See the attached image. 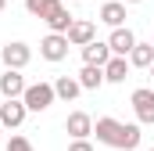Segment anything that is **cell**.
I'll return each instance as SVG.
<instances>
[{
	"mask_svg": "<svg viewBox=\"0 0 154 151\" xmlns=\"http://www.w3.org/2000/svg\"><path fill=\"white\" fill-rule=\"evenodd\" d=\"M93 133H97V144L115 148V151H136L140 140H143V133H140L136 122H118L111 115H100L93 122Z\"/></svg>",
	"mask_w": 154,
	"mask_h": 151,
	"instance_id": "cell-1",
	"label": "cell"
},
{
	"mask_svg": "<svg viewBox=\"0 0 154 151\" xmlns=\"http://www.w3.org/2000/svg\"><path fill=\"white\" fill-rule=\"evenodd\" d=\"M22 101H25V108H29V112H47V108L57 101L54 83H29V86H25V94H22Z\"/></svg>",
	"mask_w": 154,
	"mask_h": 151,
	"instance_id": "cell-2",
	"label": "cell"
},
{
	"mask_svg": "<svg viewBox=\"0 0 154 151\" xmlns=\"http://www.w3.org/2000/svg\"><path fill=\"white\" fill-rule=\"evenodd\" d=\"M68 33H47L39 40V58L43 61H65L68 58Z\"/></svg>",
	"mask_w": 154,
	"mask_h": 151,
	"instance_id": "cell-3",
	"label": "cell"
},
{
	"mask_svg": "<svg viewBox=\"0 0 154 151\" xmlns=\"http://www.w3.org/2000/svg\"><path fill=\"white\" fill-rule=\"evenodd\" d=\"M25 115H29V108H25L22 97H4V104H0V122H4V130H18V126L25 122Z\"/></svg>",
	"mask_w": 154,
	"mask_h": 151,
	"instance_id": "cell-4",
	"label": "cell"
},
{
	"mask_svg": "<svg viewBox=\"0 0 154 151\" xmlns=\"http://www.w3.org/2000/svg\"><path fill=\"white\" fill-rule=\"evenodd\" d=\"M0 58H4V65H7V69H25V65L32 61V50H29V43L11 40V43H4Z\"/></svg>",
	"mask_w": 154,
	"mask_h": 151,
	"instance_id": "cell-5",
	"label": "cell"
},
{
	"mask_svg": "<svg viewBox=\"0 0 154 151\" xmlns=\"http://www.w3.org/2000/svg\"><path fill=\"white\" fill-rule=\"evenodd\" d=\"M133 112H136L140 122L154 126V90L151 86H136L133 90Z\"/></svg>",
	"mask_w": 154,
	"mask_h": 151,
	"instance_id": "cell-6",
	"label": "cell"
},
{
	"mask_svg": "<svg viewBox=\"0 0 154 151\" xmlns=\"http://www.w3.org/2000/svg\"><path fill=\"white\" fill-rule=\"evenodd\" d=\"M43 22H47V29H50V33H68L75 18H72V11H68V7H65L61 0H57V4H54V7L47 11V18H43Z\"/></svg>",
	"mask_w": 154,
	"mask_h": 151,
	"instance_id": "cell-7",
	"label": "cell"
},
{
	"mask_svg": "<svg viewBox=\"0 0 154 151\" xmlns=\"http://www.w3.org/2000/svg\"><path fill=\"white\" fill-rule=\"evenodd\" d=\"M108 47H111V54H122V58H129V50L136 47V36H133V29H129V25H118V29H111V36H108Z\"/></svg>",
	"mask_w": 154,
	"mask_h": 151,
	"instance_id": "cell-8",
	"label": "cell"
},
{
	"mask_svg": "<svg viewBox=\"0 0 154 151\" xmlns=\"http://www.w3.org/2000/svg\"><path fill=\"white\" fill-rule=\"evenodd\" d=\"M25 76H22V69H7V72L0 76V94L4 97H22L25 94Z\"/></svg>",
	"mask_w": 154,
	"mask_h": 151,
	"instance_id": "cell-9",
	"label": "cell"
},
{
	"mask_svg": "<svg viewBox=\"0 0 154 151\" xmlns=\"http://www.w3.org/2000/svg\"><path fill=\"white\" fill-rule=\"evenodd\" d=\"M97 18L104 25H111V29L125 25V0H104V7L97 11Z\"/></svg>",
	"mask_w": 154,
	"mask_h": 151,
	"instance_id": "cell-10",
	"label": "cell"
},
{
	"mask_svg": "<svg viewBox=\"0 0 154 151\" xmlns=\"http://www.w3.org/2000/svg\"><path fill=\"white\" fill-rule=\"evenodd\" d=\"M90 40H97V25L86 22V18H75L72 29H68V43H72V47H86Z\"/></svg>",
	"mask_w": 154,
	"mask_h": 151,
	"instance_id": "cell-11",
	"label": "cell"
},
{
	"mask_svg": "<svg viewBox=\"0 0 154 151\" xmlns=\"http://www.w3.org/2000/svg\"><path fill=\"white\" fill-rule=\"evenodd\" d=\"M108 58H111L108 40H90V43L82 47V61H86V65H108Z\"/></svg>",
	"mask_w": 154,
	"mask_h": 151,
	"instance_id": "cell-12",
	"label": "cell"
},
{
	"mask_svg": "<svg viewBox=\"0 0 154 151\" xmlns=\"http://www.w3.org/2000/svg\"><path fill=\"white\" fill-rule=\"evenodd\" d=\"M129 58H122V54H111L108 58V65H104V79L108 83H125V76H129Z\"/></svg>",
	"mask_w": 154,
	"mask_h": 151,
	"instance_id": "cell-13",
	"label": "cell"
},
{
	"mask_svg": "<svg viewBox=\"0 0 154 151\" xmlns=\"http://www.w3.org/2000/svg\"><path fill=\"white\" fill-rule=\"evenodd\" d=\"M54 94H57L61 101H75L79 94H82L79 76H57V79H54Z\"/></svg>",
	"mask_w": 154,
	"mask_h": 151,
	"instance_id": "cell-14",
	"label": "cell"
},
{
	"mask_svg": "<svg viewBox=\"0 0 154 151\" xmlns=\"http://www.w3.org/2000/svg\"><path fill=\"white\" fill-rule=\"evenodd\" d=\"M65 130H68L72 137H90V133H93V119L86 112H72L65 119Z\"/></svg>",
	"mask_w": 154,
	"mask_h": 151,
	"instance_id": "cell-15",
	"label": "cell"
},
{
	"mask_svg": "<svg viewBox=\"0 0 154 151\" xmlns=\"http://www.w3.org/2000/svg\"><path fill=\"white\" fill-rule=\"evenodd\" d=\"M79 83H82V90H100V86L108 83V79H104V65H82Z\"/></svg>",
	"mask_w": 154,
	"mask_h": 151,
	"instance_id": "cell-16",
	"label": "cell"
},
{
	"mask_svg": "<svg viewBox=\"0 0 154 151\" xmlns=\"http://www.w3.org/2000/svg\"><path fill=\"white\" fill-rule=\"evenodd\" d=\"M151 61H154V43H140L136 40V47L129 50V65L133 69H151Z\"/></svg>",
	"mask_w": 154,
	"mask_h": 151,
	"instance_id": "cell-17",
	"label": "cell"
},
{
	"mask_svg": "<svg viewBox=\"0 0 154 151\" xmlns=\"http://www.w3.org/2000/svg\"><path fill=\"white\" fill-rule=\"evenodd\" d=\"M57 0H25V11L32 14V18H47V11L54 7Z\"/></svg>",
	"mask_w": 154,
	"mask_h": 151,
	"instance_id": "cell-18",
	"label": "cell"
},
{
	"mask_svg": "<svg viewBox=\"0 0 154 151\" xmlns=\"http://www.w3.org/2000/svg\"><path fill=\"white\" fill-rule=\"evenodd\" d=\"M7 151H36V148H32L29 137H18V133H14V137L7 140Z\"/></svg>",
	"mask_w": 154,
	"mask_h": 151,
	"instance_id": "cell-19",
	"label": "cell"
},
{
	"mask_svg": "<svg viewBox=\"0 0 154 151\" xmlns=\"http://www.w3.org/2000/svg\"><path fill=\"white\" fill-rule=\"evenodd\" d=\"M68 151H97V148L90 144V137H72V144H68Z\"/></svg>",
	"mask_w": 154,
	"mask_h": 151,
	"instance_id": "cell-20",
	"label": "cell"
},
{
	"mask_svg": "<svg viewBox=\"0 0 154 151\" xmlns=\"http://www.w3.org/2000/svg\"><path fill=\"white\" fill-rule=\"evenodd\" d=\"M4 7H7V0H0V11H4Z\"/></svg>",
	"mask_w": 154,
	"mask_h": 151,
	"instance_id": "cell-21",
	"label": "cell"
},
{
	"mask_svg": "<svg viewBox=\"0 0 154 151\" xmlns=\"http://www.w3.org/2000/svg\"><path fill=\"white\" fill-rule=\"evenodd\" d=\"M147 72H151V76H154V61H151V69H147Z\"/></svg>",
	"mask_w": 154,
	"mask_h": 151,
	"instance_id": "cell-22",
	"label": "cell"
},
{
	"mask_svg": "<svg viewBox=\"0 0 154 151\" xmlns=\"http://www.w3.org/2000/svg\"><path fill=\"white\" fill-rule=\"evenodd\" d=\"M125 4H140V0H125Z\"/></svg>",
	"mask_w": 154,
	"mask_h": 151,
	"instance_id": "cell-23",
	"label": "cell"
},
{
	"mask_svg": "<svg viewBox=\"0 0 154 151\" xmlns=\"http://www.w3.org/2000/svg\"><path fill=\"white\" fill-rule=\"evenodd\" d=\"M0 130H4V122H0Z\"/></svg>",
	"mask_w": 154,
	"mask_h": 151,
	"instance_id": "cell-24",
	"label": "cell"
},
{
	"mask_svg": "<svg viewBox=\"0 0 154 151\" xmlns=\"http://www.w3.org/2000/svg\"><path fill=\"white\" fill-rule=\"evenodd\" d=\"M151 151H154V148H151Z\"/></svg>",
	"mask_w": 154,
	"mask_h": 151,
	"instance_id": "cell-25",
	"label": "cell"
}]
</instances>
